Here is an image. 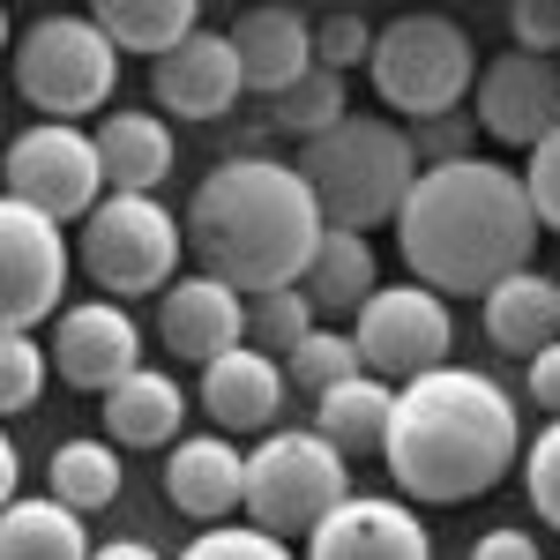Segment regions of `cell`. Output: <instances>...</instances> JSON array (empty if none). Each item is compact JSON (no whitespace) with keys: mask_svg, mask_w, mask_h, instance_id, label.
Returning a JSON list of instances; mask_svg holds the SVG:
<instances>
[{"mask_svg":"<svg viewBox=\"0 0 560 560\" xmlns=\"http://www.w3.org/2000/svg\"><path fill=\"white\" fill-rule=\"evenodd\" d=\"M538 210H530V187H523L516 165H486V158H464V165H427L411 202L396 217V247H404V269L441 292V300H464V292H501L509 277L530 269L538 255Z\"/></svg>","mask_w":560,"mask_h":560,"instance_id":"cell-1","label":"cell"},{"mask_svg":"<svg viewBox=\"0 0 560 560\" xmlns=\"http://www.w3.org/2000/svg\"><path fill=\"white\" fill-rule=\"evenodd\" d=\"M523 448L516 396L478 374V366H441L427 382L396 388V419H388V478L404 486V501H478L493 493Z\"/></svg>","mask_w":560,"mask_h":560,"instance_id":"cell-2","label":"cell"},{"mask_svg":"<svg viewBox=\"0 0 560 560\" xmlns=\"http://www.w3.org/2000/svg\"><path fill=\"white\" fill-rule=\"evenodd\" d=\"M322 232L329 224H322L314 187L300 179V165H277V158H232L187 202V247L202 261V277L247 292V300L292 292L322 247Z\"/></svg>","mask_w":560,"mask_h":560,"instance_id":"cell-3","label":"cell"},{"mask_svg":"<svg viewBox=\"0 0 560 560\" xmlns=\"http://www.w3.org/2000/svg\"><path fill=\"white\" fill-rule=\"evenodd\" d=\"M419 150L411 128H396L382 113H351L345 128H329L322 142L300 150V179L322 202L329 232H366V224H396L411 187H419Z\"/></svg>","mask_w":560,"mask_h":560,"instance_id":"cell-4","label":"cell"},{"mask_svg":"<svg viewBox=\"0 0 560 560\" xmlns=\"http://www.w3.org/2000/svg\"><path fill=\"white\" fill-rule=\"evenodd\" d=\"M366 75H374V97H382L388 113H404L411 128H427V120L464 113V90H471L486 68H478L471 31H464V23H448V15L419 8V15L382 23Z\"/></svg>","mask_w":560,"mask_h":560,"instance_id":"cell-5","label":"cell"},{"mask_svg":"<svg viewBox=\"0 0 560 560\" xmlns=\"http://www.w3.org/2000/svg\"><path fill=\"white\" fill-rule=\"evenodd\" d=\"M15 90L45 120L75 128L83 113H105L120 90V45L97 31V15H38L15 38Z\"/></svg>","mask_w":560,"mask_h":560,"instance_id":"cell-6","label":"cell"},{"mask_svg":"<svg viewBox=\"0 0 560 560\" xmlns=\"http://www.w3.org/2000/svg\"><path fill=\"white\" fill-rule=\"evenodd\" d=\"M351 501V464L337 441H322L314 427H284L269 433L255 456H247V516L269 538H292V530H322Z\"/></svg>","mask_w":560,"mask_h":560,"instance_id":"cell-7","label":"cell"},{"mask_svg":"<svg viewBox=\"0 0 560 560\" xmlns=\"http://www.w3.org/2000/svg\"><path fill=\"white\" fill-rule=\"evenodd\" d=\"M187 217H173L158 195H105L97 217L75 240V261L90 284H105L113 300H142V292H173V269L187 255Z\"/></svg>","mask_w":560,"mask_h":560,"instance_id":"cell-8","label":"cell"},{"mask_svg":"<svg viewBox=\"0 0 560 560\" xmlns=\"http://www.w3.org/2000/svg\"><path fill=\"white\" fill-rule=\"evenodd\" d=\"M8 202H23V210L52 217V224H68V217H97V187H105V158H97V135L83 128H60V120H38V128H23L8 142Z\"/></svg>","mask_w":560,"mask_h":560,"instance_id":"cell-9","label":"cell"},{"mask_svg":"<svg viewBox=\"0 0 560 560\" xmlns=\"http://www.w3.org/2000/svg\"><path fill=\"white\" fill-rule=\"evenodd\" d=\"M351 345L366 359V374H382L388 388L427 382V374L448 366V300L427 292V284H382L374 300L359 306Z\"/></svg>","mask_w":560,"mask_h":560,"instance_id":"cell-10","label":"cell"},{"mask_svg":"<svg viewBox=\"0 0 560 560\" xmlns=\"http://www.w3.org/2000/svg\"><path fill=\"white\" fill-rule=\"evenodd\" d=\"M45 314H68V240L52 217L0 202V322L31 337L45 329Z\"/></svg>","mask_w":560,"mask_h":560,"instance_id":"cell-11","label":"cell"},{"mask_svg":"<svg viewBox=\"0 0 560 560\" xmlns=\"http://www.w3.org/2000/svg\"><path fill=\"white\" fill-rule=\"evenodd\" d=\"M52 374L68 388L113 396V388L142 374V329L120 300H83L52 322Z\"/></svg>","mask_w":560,"mask_h":560,"instance_id":"cell-12","label":"cell"},{"mask_svg":"<svg viewBox=\"0 0 560 560\" xmlns=\"http://www.w3.org/2000/svg\"><path fill=\"white\" fill-rule=\"evenodd\" d=\"M478 128L493 142H516V150H538L546 135H560V60L509 45L478 75Z\"/></svg>","mask_w":560,"mask_h":560,"instance_id":"cell-13","label":"cell"},{"mask_svg":"<svg viewBox=\"0 0 560 560\" xmlns=\"http://www.w3.org/2000/svg\"><path fill=\"white\" fill-rule=\"evenodd\" d=\"M240 90H247V68H240L232 31H195L179 52L150 68V97L165 105V120H224Z\"/></svg>","mask_w":560,"mask_h":560,"instance_id":"cell-14","label":"cell"},{"mask_svg":"<svg viewBox=\"0 0 560 560\" xmlns=\"http://www.w3.org/2000/svg\"><path fill=\"white\" fill-rule=\"evenodd\" d=\"M306 560H433V538L427 523L411 516V501L351 493L345 509L306 538Z\"/></svg>","mask_w":560,"mask_h":560,"instance_id":"cell-15","label":"cell"},{"mask_svg":"<svg viewBox=\"0 0 560 560\" xmlns=\"http://www.w3.org/2000/svg\"><path fill=\"white\" fill-rule=\"evenodd\" d=\"M232 45H240V68H247V90L261 97H284L292 83H306L322 60H314V15L306 8H284V0H261L232 23Z\"/></svg>","mask_w":560,"mask_h":560,"instance_id":"cell-16","label":"cell"},{"mask_svg":"<svg viewBox=\"0 0 560 560\" xmlns=\"http://www.w3.org/2000/svg\"><path fill=\"white\" fill-rule=\"evenodd\" d=\"M158 337H165L173 359L210 366V359H224V351L247 345V292H232V284H217V277H187V284L165 292Z\"/></svg>","mask_w":560,"mask_h":560,"instance_id":"cell-17","label":"cell"},{"mask_svg":"<svg viewBox=\"0 0 560 560\" xmlns=\"http://www.w3.org/2000/svg\"><path fill=\"white\" fill-rule=\"evenodd\" d=\"M284 366L269 359V351L240 345L224 351V359H210L202 366V411L217 419V433H277V404H284Z\"/></svg>","mask_w":560,"mask_h":560,"instance_id":"cell-18","label":"cell"},{"mask_svg":"<svg viewBox=\"0 0 560 560\" xmlns=\"http://www.w3.org/2000/svg\"><path fill=\"white\" fill-rule=\"evenodd\" d=\"M165 501H173L179 516H232V509H247V456L232 448V433H195V441H179L173 464H165Z\"/></svg>","mask_w":560,"mask_h":560,"instance_id":"cell-19","label":"cell"},{"mask_svg":"<svg viewBox=\"0 0 560 560\" xmlns=\"http://www.w3.org/2000/svg\"><path fill=\"white\" fill-rule=\"evenodd\" d=\"M97 158H105V187H113V195H158L179 165L165 113H105Z\"/></svg>","mask_w":560,"mask_h":560,"instance_id":"cell-20","label":"cell"},{"mask_svg":"<svg viewBox=\"0 0 560 560\" xmlns=\"http://www.w3.org/2000/svg\"><path fill=\"white\" fill-rule=\"evenodd\" d=\"M486 337L509 351V359H538L560 345V277L523 269L501 292H486Z\"/></svg>","mask_w":560,"mask_h":560,"instance_id":"cell-21","label":"cell"},{"mask_svg":"<svg viewBox=\"0 0 560 560\" xmlns=\"http://www.w3.org/2000/svg\"><path fill=\"white\" fill-rule=\"evenodd\" d=\"M179 419H187V396H179L158 366H142L128 382L105 396V433H113V448H179Z\"/></svg>","mask_w":560,"mask_h":560,"instance_id":"cell-22","label":"cell"},{"mask_svg":"<svg viewBox=\"0 0 560 560\" xmlns=\"http://www.w3.org/2000/svg\"><path fill=\"white\" fill-rule=\"evenodd\" d=\"M300 292L314 300V314H351V322H359V306L382 292V284H374V247H366V232H322Z\"/></svg>","mask_w":560,"mask_h":560,"instance_id":"cell-23","label":"cell"},{"mask_svg":"<svg viewBox=\"0 0 560 560\" xmlns=\"http://www.w3.org/2000/svg\"><path fill=\"white\" fill-rule=\"evenodd\" d=\"M388 419H396V388L382 374H351L329 396H314V433L337 448H388Z\"/></svg>","mask_w":560,"mask_h":560,"instance_id":"cell-24","label":"cell"},{"mask_svg":"<svg viewBox=\"0 0 560 560\" xmlns=\"http://www.w3.org/2000/svg\"><path fill=\"white\" fill-rule=\"evenodd\" d=\"M0 560H97L83 516L68 501H15L0 509Z\"/></svg>","mask_w":560,"mask_h":560,"instance_id":"cell-25","label":"cell"},{"mask_svg":"<svg viewBox=\"0 0 560 560\" xmlns=\"http://www.w3.org/2000/svg\"><path fill=\"white\" fill-rule=\"evenodd\" d=\"M97 31L120 52H150V68H158L165 52H179L202 31V8L195 0H97Z\"/></svg>","mask_w":560,"mask_h":560,"instance_id":"cell-26","label":"cell"},{"mask_svg":"<svg viewBox=\"0 0 560 560\" xmlns=\"http://www.w3.org/2000/svg\"><path fill=\"white\" fill-rule=\"evenodd\" d=\"M45 478H52V501H68L75 516L113 509V501H120V448H113V441H60L52 464H45Z\"/></svg>","mask_w":560,"mask_h":560,"instance_id":"cell-27","label":"cell"},{"mask_svg":"<svg viewBox=\"0 0 560 560\" xmlns=\"http://www.w3.org/2000/svg\"><path fill=\"white\" fill-rule=\"evenodd\" d=\"M345 105H351V97H345V75H337V68H314L306 83H292L284 97H277V128L300 135V142H322L329 128H345V120H351Z\"/></svg>","mask_w":560,"mask_h":560,"instance_id":"cell-28","label":"cell"},{"mask_svg":"<svg viewBox=\"0 0 560 560\" xmlns=\"http://www.w3.org/2000/svg\"><path fill=\"white\" fill-rule=\"evenodd\" d=\"M306 337H314V300H306L300 284H292V292H261V300H247V345L255 351L292 359Z\"/></svg>","mask_w":560,"mask_h":560,"instance_id":"cell-29","label":"cell"},{"mask_svg":"<svg viewBox=\"0 0 560 560\" xmlns=\"http://www.w3.org/2000/svg\"><path fill=\"white\" fill-rule=\"evenodd\" d=\"M284 374H292V388H306V396H329L337 382L366 374V359H359V345H351L345 329H314V337L284 359Z\"/></svg>","mask_w":560,"mask_h":560,"instance_id":"cell-30","label":"cell"},{"mask_svg":"<svg viewBox=\"0 0 560 560\" xmlns=\"http://www.w3.org/2000/svg\"><path fill=\"white\" fill-rule=\"evenodd\" d=\"M374 38H382V31H374L359 8L314 15V60H322V68H337V75H345V68H359V60H374Z\"/></svg>","mask_w":560,"mask_h":560,"instance_id":"cell-31","label":"cell"},{"mask_svg":"<svg viewBox=\"0 0 560 560\" xmlns=\"http://www.w3.org/2000/svg\"><path fill=\"white\" fill-rule=\"evenodd\" d=\"M179 560H292V546L269 538L261 523H210Z\"/></svg>","mask_w":560,"mask_h":560,"instance_id":"cell-32","label":"cell"},{"mask_svg":"<svg viewBox=\"0 0 560 560\" xmlns=\"http://www.w3.org/2000/svg\"><path fill=\"white\" fill-rule=\"evenodd\" d=\"M45 388V345H31V337H0V411H31Z\"/></svg>","mask_w":560,"mask_h":560,"instance_id":"cell-33","label":"cell"},{"mask_svg":"<svg viewBox=\"0 0 560 560\" xmlns=\"http://www.w3.org/2000/svg\"><path fill=\"white\" fill-rule=\"evenodd\" d=\"M523 493H530L538 523L560 530V419H546V433L530 441V456H523Z\"/></svg>","mask_w":560,"mask_h":560,"instance_id":"cell-34","label":"cell"},{"mask_svg":"<svg viewBox=\"0 0 560 560\" xmlns=\"http://www.w3.org/2000/svg\"><path fill=\"white\" fill-rule=\"evenodd\" d=\"M471 135H478V113H448V120L411 128V150H419V165H464V158H478Z\"/></svg>","mask_w":560,"mask_h":560,"instance_id":"cell-35","label":"cell"},{"mask_svg":"<svg viewBox=\"0 0 560 560\" xmlns=\"http://www.w3.org/2000/svg\"><path fill=\"white\" fill-rule=\"evenodd\" d=\"M523 187H530V210H538V224H546V232H560V135H546V142L530 150Z\"/></svg>","mask_w":560,"mask_h":560,"instance_id":"cell-36","label":"cell"},{"mask_svg":"<svg viewBox=\"0 0 560 560\" xmlns=\"http://www.w3.org/2000/svg\"><path fill=\"white\" fill-rule=\"evenodd\" d=\"M509 31H516L523 52L560 60V0H516V8H509Z\"/></svg>","mask_w":560,"mask_h":560,"instance_id":"cell-37","label":"cell"},{"mask_svg":"<svg viewBox=\"0 0 560 560\" xmlns=\"http://www.w3.org/2000/svg\"><path fill=\"white\" fill-rule=\"evenodd\" d=\"M471 560H538V538L530 530H486L471 546Z\"/></svg>","mask_w":560,"mask_h":560,"instance_id":"cell-38","label":"cell"},{"mask_svg":"<svg viewBox=\"0 0 560 560\" xmlns=\"http://www.w3.org/2000/svg\"><path fill=\"white\" fill-rule=\"evenodd\" d=\"M530 404H546V411L560 419V345L530 359Z\"/></svg>","mask_w":560,"mask_h":560,"instance_id":"cell-39","label":"cell"},{"mask_svg":"<svg viewBox=\"0 0 560 560\" xmlns=\"http://www.w3.org/2000/svg\"><path fill=\"white\" fill-rule=\"evenodd\" d=\"M15 478H23V456L15 448H0V509H15L23 493H15Z\"/></svg>","mask_w":560,"mask_h":560,"instance_id":"cell-40","label":"cell"},{"mask_svg":"<svg viewBox=\"0 0 560 560\" xmlns=\"http://www.w3.org/2000/svg\"><path fill=\"white\" fill-rule=\"evenodd\" d=\"M97 560H158L142 538H113V546H97Z\"/></svg>","mask_w":560,"mask_h":560,"instance_id":"cell-41","label":"cell"}]
</instances>
